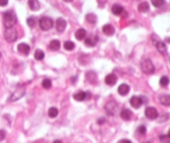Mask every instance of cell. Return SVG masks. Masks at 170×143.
Wrapping results in <instances>:
<instances>
[{
	"instance_id": "1",
	"label": "cell",
	"mask_w": 170,
	"mask_h": 143,
	"mask_svg": "<svg viewBox=\"0 0 170 143\" xmlns=\"http://www.w3.org/2000/svg\"><path fill=\"white\" fill-rule=\"evenodd\" d=\"M3 23L6 28H12L17 23L16 14L13 11H8L3 13Z\"/></svg>"
},
{
	"instance_id": "2",
	"label": "cell",
	"mask_w": 170,
	"mask_h": 143,
	"mask_svg": "<svg viewBox=\"0 0 170 143\" xmlns=\"http://www.w3.org/2000/svg\"><path fill=\"white\" fill-rule=\"evenodd\" d=\"M140 68H141L142 71L146 75H152V74H154V70H155L154 64L149 59H143L140 62Z\"/></svg>"
},
{
	"instance_id": "3",
	"label": "cell",
	"mask_w": 170,
	"mask_h": 143,
	"mask_svg": "<svg viewBox=\"0 0 170 143\" xmlns=\"http://www.w3.org/2000/svg\"><path fill=\"white\" fill-rule=\"evenodd\" d=\"M4 38L8 42H14L18 39V32L13 27L12 28H6L3 33Z\"/></svg>"
},
{
	"instance_id": "4",
	"label": "cell",
	"mask_w": 170,
	"mask_h": 143,
	"mask_svg": "<svg viewBox=\"0 0 170 143\" xmlns=\"http://www.w3.org/2000/svg\"><path fill=\"white\" fill-rule=\"evenodd\" d=\"M39 26L43 31H48L53 26V21L47 17H42L39 20Z\"/></svg>"
},
{
	"instance_id": "5",
	"label": "cell",
	"mask_w": 170,
	"mask_h": 143,
	"mask_svg": "<svg viewBox=\"0 0 170 143\" xmlns=\"http://www.w3.org/2000/svg\"><path fill=\"white\" fill-rule=\"evenodd\" d=\"M25 90L26 88L25 86H21L19 88H18L15 90V92H13V94L11 95V97L9 98L10 101H17L20 99L21 98L23 97L25 95Z\"/></svg>"
},
{
	"instance_id": "6",
	"label": "cell",
	"mask_w": 170,
	"mask_h": 143,
	"mask_svg": "<svg viewBox=\"0 0 170 143\" xmlns=\"http://www.w3.org/2000/svg\"><path fill=\"white\" fill-rule=\"evenodd\" d=\"M105 108L109 115H115L118 110V105L115 101H110L106 104Z\"/></svg>"
},
{
	"instance_id": "7",
	"label": "cell",
	"mask_w": 170,
	"mask_h": 143,
	"mask_svg": "<svg viewBox=\"0 0 170 143\" xmlns=\"http://www.w3.org/2000/svg\"><path fill=\"white\" fill-rule=\"evenodd\" d=\"M158 111L155 107H149L145 109V116L149 118V119H155L158 117Z\"/></svg>"
},
{
	"instance_id": "8",
	"label": "cell",
	"mask_w": 170,
	"mask_h": 143,
	"mask_svg": "<svg viewBox=\"0 0 170 143\" xmlns=\"http://www.w3.org/2000/svg\"><path fill=\"white\" fill-rule=\"evenodd\" d=\"M56 27H57V32H59V33H63L65 31V29H66V27H67V22H66L63 18L59 17V18H57V22H56Z\"/></svg>"
},
{
	"instance_id": "9",
	"label": "cell",
	"mask_w": 170,
	"mask_h": 143,
	"mask_svg": "<svg viewBox=\"0 0 170 143\" xmlns=\"http://www.w3.org/2000/svg\"><path fill=\"white\" fill-rule=\"evenodd\" d=\"M129 103L131 104V106L135 108H139L141 107V105L143 104V100L140 97L138 96H133L129 100Z\"/></svg>"
},
{
	"instance_id": "10",
	"label": "cell",
	"mask_w": 170,
	"mask_h": 143,
	"mask_svg": "<svg viewBox=\"0 0 170 143\" xmlns=\"http://www.w3.org/2000/svg\"><path fill=\"white\" fill-rule=\"evenodd\" d=\"M105 82L106 85H110V86H113L116 84L117 82V76L115 74H109L106 75L105 78Z\"/></svg>"
},
{
	"instance_id": "11",
	"label": "cell",
	"mask_w": 170,
	"mask_h": 143,
	"mask_svg": "<svg viewBox=\"0 0 170 143\" xmlns=\"http://www.w3.org/2000/svg\"><path fill=\"white\" fill-rule=\"evenodd\" d=\"M155 46H156V48H157V50L159 51V52L160 54H162V55H167V46H166V45H165L163 42L158 41L157 42L155 43Z\"/></svg>"
},
{
	"instance_id": "12",
	"label": "cell",
	"mask_w": 170,
	"mask_h": 143,
	"mask_svg": "<svg viewBox=\"0 0 170 143\" xmlns=\"http://www.w3.org/2000/svg\"><path fill=\"white\" fill-rule=\"evenodd\" d=\"M102 31L104 34H106V36H112L116 32L115 27L111 24H106L102 27Z\"/></svg>"
},
{
	"instance_id": "13",
	"label": "cell",
	"mask_w": 170,
	"mask_h": 143,
	"mask_svg": "<svg viewBox=\"0 0 170 143\" xmlns=\"http://www.w3.org/2000/svg\"><path fill=\"white\" fill-rule=\"evenodd\" d=\"M18 51L23 55H28L30 52V46L26 43H20L18 46Z\"/></svg>"
},
{
	"instance_id": "14",
	"label": "cell",
	"mask_w": 170,
	"mask_h": 143,
	"mask_svg": "<svg viewBox=\"0 0 170 143\" xmlns=\"http://www.w3.org/2000/svg\"><path fill=\"white\" fill-rule=\"evenodd\" d=\"M97 42H98V36H90L85 40V44L90 47L95 46L97 44Z\"/></svg>"
},
{
	"instance_id": "15",
	"label": "cell",
	"mask_w": 170,
	"mask_h": 143,
	"mask_svg": "<svg viewBox=\"0 0 170 143\" xmlns=\"http://www.w3.org/2000/svg\"><path fill=\"white\" fill-rule=\"evenodd\" d=\"M129 92V86L126 84H122L118 87V93L122 96L127 95Z\"/></svg>"
},
{
	"instance_id": "16",
	"label": "cell",
	"mask_w": 170,
	"mask_h": 143,
	"mask_svg": "<svg viewBox=\"0 0 170 143\" xmlns=\"http://www.w3.org/2000/svg\"><path fill=\"white\" fill-rule=\"evenodd\" d=\"M87 80L91 83V84H96L97 80V75L96 72L94 71H89L87 72V75H86Z\"/></svg>"
},
{
	"instance_id": "17",
	"label": "cell",
	"mask_w": 170,
	"mask_h": 143,
	"mask_svg": "<svg viewBox=\"0 0 170 143\" xmlns=\"http://www.w3.org/2000/svg\"><path fill=\"white\" fill-rule=\"evenodd\" d=\"M111 11H112V13L116 15V16H118V15H121L123 12L125 11L124 10V8L121 6V5H119V4H114L112 6V8H111Z\"/></svg>"
},
{
	"instance_id": "18",
	"label": "cell",
	"mask_w": 170,
	"mask_h": 143,
	"mask_svg": "<svg viewBox=\"0 0 170 143\" xmlns=\"http://www.w3.org/2000/svg\"><path fill=\"white\" fill-rule=\"evenodd\" d=\"M132 116V113L131 111L128 109V108H125L121 111L120 113V117H121L122 119H124L125 121H129L130 118H131Z\"/></svg>"
},
{
	"instance_id": "19",
	"label": "cell",
	"mask_w": 170,
	"mask_h": 143,
	"mask_svg": "<svg viewBox=\"0 0 170 143\" xmlns=\"http://www.w3.org/2000/svg\"><path fill=\"white\" fill-rule=\"evenodd\" d=\"M87 36V31L83 28H80V29H78L76 32L75 33V36H76V38L77 40H79V41H81V40H83L85 37Z\"/></svg>"
},
{
	"instance_id": "20",
	"label": "cell",
	"mask_w": 170,
	"mask_h": 143,
	"mask_svg": "<svg viewBox=\"0 0 170 143\" xmlns=\"http://www.w3.org/2000/svg\"><path fill=\"white\" fill-rule=\"evenodd\" d=\"M61 47V43L58 40H52L51 42L49 43V49L51 51H58Z\"/></svg>"
},
{
	"instance_id": "21",
	"label": "cell",
	"mask_w": 170,
	"mask_h": 143,
	"mask_svg": "<svg viewBox=\"0 0 170 143\" xmlns=\"http://www.w3.org/2000/svg\"><path fill=\"white\" fill-rule=\"evenodd\" d=\"M28 6L32 11H38L40 8V3L38 0H28Z\"/></svg>"
},
{
	"instance_id": "22",
	"label": "cell",
	"mask_w": 170,
	"mask_h": 143,
	"mask_svg": "<svg viewBox=\"0 0 170 143\" xmlns=\"http://www.w3.org/2000/svg\"><path fill=\"white\" fill-rule=\"evenodd\" d=\"M73 98L75 100L77 101H83L87 98V93L84 91H78L73 95Z\"/></svg>"
},
{
	"instance_id": "23",
	"label": "cell",
	"mask_w": 170,
	"mask_h": 143,
	"mask_svg": "<svg viewBox=\"0 0 170 143\" xmlns=\"http://www.w3.org/2000/svg\"><path fill=\"white\" fill-rule=\"evenodd\" d=\"M86 19L90 24H96L97 22V17L94 13H88L86 15Z\"/></svg>"
},
{
	"instance_id": "24",
	"label": "cell",
	"mask_w": 170,
	"mask_h": 143,
	"mask_svg": "<svg viewBox=\"0 0 170 143\" xmlns=\"http://www.w3.org/2000/svg\"><path fill=\"white\" fill-rule=\"evenodd\" d=\"M138 10L140 13H146L149 10V5L147 2H142L139 4Z\"/></svg>"
},
{
	"instance_id": "25",
	"label": "cell",
	"mask_w": 170,
	"mask_h": 143,
	"mask_svg": "<svg viewBox=\"0 0 170 143\" xmlns=\"http://www.w3.org/2000/svg\"><path fill=\"white\" fill-rule=\"evenodd\" d=\"M160 103L164 106H170V95H163V96H161Z\"/></svg>"
},
{
	"instance_id": "26",
	"label": "cell",
	"mask_w": 170,
	"mask_h": 143,
	"mask_svg": "<svg viewBox=\"0 0 170 143\" xmlns=\"http://www.w3.org/2000/svg\"><path fill=\"white\" fill-rule=\"evenodd\" d=\"M44 56H45V54L42 50H39V49L36 50L35 53H34V57L37 61H42V59L44 58Z\"/></svg>"
},
{
	"instance_id": "27",
	"label": "cell",
	"mask_w": 170,
	"mask_h": 143,
	"mask_svg": "<svg viewBox=\"0 0 170 143\" xmlns=\"http://www.w3.org/2000/svg\"><path fill=\"white\" fill-rule=\"evenodd\" d=\"M58 115V109L57 107H51L49 108L48 110V116L51 118H54Z\"/></svg>"
},
{
	"instance_id": "28",
	"label": "cell",
	"mask_w": 170,
	"mask_h": 143,
	"mask_svg": "<svg viewBox=\"0 0 170 143\" xmlns=\"http://www.w3.org/2000/svg\"><path fill=\"white\" fill-rule=\"evenodd\" d=\"M64 48L67 51H72L75 48V43L71 41H67L64 43Z\"/></svg>"
},
{
	"instance_id": "29",
	"label": "cell",
	"mask_w": 170,
	"mask_h": 143,
	"mask_svg": "<svg viewBox=\"0 0 170 143\" xmlns=\"http://www.w3.org/2000/svg\"><path fill=\"white\" fill-rule=\"evenodd\" d=\"M169 83V79L167 76H163L159 80V84L162 87H166Z\"/></svg>"
},
{
	"instance_id": "30",
	"label": "cell",
	"mask_w": 170,
	"mask_h": 143,
	"mask_svg": "<svg viewBox=\"0 0 170 143\" xmlns=\"http://www.w3.org/2000/svg\"><path fill=\"white\" fill-rule=\"evenodd\" d=\"M151 3L155 8H161L164 4V0H151Z\"/></svg>"
},
{
	"instance_id": "31",
	"label": "cell",
	"mask_w": 170,
	"mask_h": 143,
	"mask_svg": "<svg viewBox=\"0 0 170 143\" xmlns=\"http://www.w3.org/2000/svg\"><path fill=\"white\" fill-rule=\"evenodd\" d=\"M42 85L44 89H50L51 87V79H43V81H42Z\"/></svg>"
},
{
	"instance_id": "32",
	"label": "cell",
	"mask_w": 170,
	"mask_h": 143,
	"mask_svg": "<svg viewBox=\"0 0 170 143\" xmlns=\"http://www.w3.org/2000/svg\"><path fill=\"white\" fill-rule=\"evenodd\" d=\"M27 23H28V25L30 27H33L34 25H35V19L33 17H28L27 19Z\"/></svg>"
},
{
	"instance_id": "33",
	"label": "cell",
	"mask_w": 170,
	"mask_h": 143,
	"mask_svg": "<svg viewBox=\"0 0 170 143\" xmlns=\"http://www.w3.org/2000/svg\"><path fill=\"white\" fill-rule=\"evenodd\" d=\"M160 141L164 143L169 142L170 137L168 135H163V136H160Z\"/></svg>"
},
{
	"instance_id": "34",
	"label": "cell",
	"mask_w": 170,
	"mask_h": 143,
	"mask_svg": "<svg viewBox=\"0 0 170 143\" xmlns=\"http://www.w3.org/2000/svg\"><path fill=\"white\" fill-rule=\"evenodd\" d=\"M138 132L139 134H141V135H145V133H146V127H145V126H143V125H141V126H139L138 128Z\"/></svg>"
},
{
	"instance_id": "35",
	"label": "cell",
	"mask_w": 170,
	"mask_h": 143,
	"mask_svg": "<svg viewBox=\"0 0 170 143\" xmlns=\"http://www.w3.org/2000/svg\"><path fill=\"white\" fill-rule=\"evenodd\" d=\"M6 137V132L4 130H0V141L4 140V138Z\"/></svg>"
},
{
	"instance_id": "36",
	"label": "cell",
	"mask_w": 170,
	"mask_h": 143,
	"mask_svg": "<svg viewBox=\"0 0 170 143\" xmlns=\"http://www.w3.org/2000/svg\"><path fill=\"white\" fill-rule=\"evenodd\" d=\"M8 3V0H0V6L4 7Z\"/></svg>"
},
{
	"instance_id": "37",
	"label": "cell",
	"mask_w": 170,
	"mask_h": 143,
	"mask_svg": "<svg viewBox=\"0 0 170 143\" xmlns=\"http://www.w3.org/2000/svg\"><path fill=\"white\" fill-rule=\"evenodd\" d=\"M105 123H106V119L103 118V117H100V118H99V119L97 120V123L100 124V125H102V124Z\"/></svg>"
},
{
	"instance_id": "38",
	"label": "cell",
	"mask_w": 170,
	"mask_h": 143,
	"mask_svg": "<svg viewBox=\"0 0 170 143\" xmlns=\"http://www.w3.org/2000/svg\"><path fill=\"white\" fill-rule=\"evenodd\" d=\"M117 143H132V142L129 140H128V139H121V140H119Z\"/></svg>"
},
{
	"instance_id": "39",
	"label": "cell",
	"mask_w": 170,
	"mask_h": 143,
	"mask_svg": "<svg viewBox=\"0 0 170 143\" xmlns=\"http://www.w3.org/2000/svg\"><path fill=\"white\" fill-rule=\"evenodd\" d=\"M97 1H98V3H99L100 5H103V4H105V3H106L107 0H97Z\"/></svg>"
},
{
	"instance_id": "40",
	"label": "cell",
	"mask_w": 170,
	"mask_h": 143,
	"mask_svg": "<svg viewBox=\"0 0 170 143\" xmlns=\"http://www.w3.org/2000/svg\"><path fill=\"white\" fill-rule=\"evenodd\" d=\"M53 143H62L61 141H59V140H56V141H53Z\"/></svg>"
},
{
	"instance_id": "41",
	"label": "cell",
	"mask_w": 170,
	"mask_h": 143,
	"mask_svg": "<svg viewBox=\"0 0 170 143\" xmlns=\"http://www.w3.org/2000/svg\"><path fill=\"white\" fill-rule=\"evenodd\" d=\"M63 1H65V2H67V3H70V2H71L72 0H63Z\"/></svg>"
},
{
	"instance_id": "42",
	"label": "cell",
	"mask_w": 170,
	"mask_h": 143,
	"mask_svg": "<svg viewBox=\"0 0 170 143\" xmlns=\"http://www.w3.org/2000/svg\"><path fill=\"white\" fill-rule=\"evenodd\" d=\"M168 136L170 137V129H169V131H168Z\"/></svg>"
},
{
	"instance_id": "43",
	"label": "cell",
	"mask_w": 170,
	"mask_h": 143,
	"mask_svg": "<svg viewBox=\"0 0 170 143\" xmlns=\"http://www.w3.org/2000/svg\"><path fill=\"white\" fill-rule=\"evenodd\" d=\"M144 143H151V142H149V141H146V142H144Z\"/></svg>"
},
{
	"instance_id": "44",
	"label": "cell",
	"mask_w": 170,
	"mask_h": 143,
	"mask_svg": "<svg viewBox=\"0 0 170 143\" xmlns=\"http://www.w3.org/2000/svg\"><path fill=\"white\" fill-rule=\"evenodd\" d=\"M0 58H1V53H0Z\"/></svg>"
}]
</instances>
